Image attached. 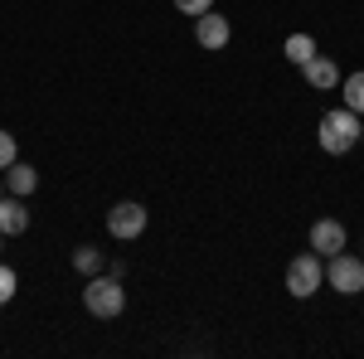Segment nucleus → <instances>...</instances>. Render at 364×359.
Instances as JSON below:
<instances>
[{
  "label": "nucleus",
  "instance_id": "obj_1",
  "mask_svg": "<svg viewBox=\"0 0 364 359\" xmlns=\"http://www.w3.org/2000/svg\"><path fill=\"white\" fill-rule=\"evenodd\" d=\"M355 141H360V112L336 107V112H326V117H321V151L345 156Z\"/></svg>",
  "mask_w": 364,
  "mask_h": 359
},
{
  "label": "nucleus",
  "instance_id": "obj_2",
  "mask_svg": "<svg viewBox=\"0 0 364 359\" xmlns=\"http://www.w3.org/2000/svg\"><path fill=\"white\" fill-rule=\"evenodd\" d=\"M83 306H87V316H97V321H117L122 316V306H127V291L117 286V277H87V286H83Z\"/></svg>",
  "mask_w": 364,
  "mask_h": 359
},
{
  "label": "nucleus",
  "instance_id": "obj_3",
  "mask_svg": "<svg viewBox=\"0 0 364 359\" xmlns=\"http://www.w3.org/2000/svg\"><path fill=\"white\" fill-rule=\"evenodd\" d=\"M321 282H326V267H321V252H301V257H291L287 262V291L291 296H316L321 291Z\"/></svg>",
  "mask_w": 364,
  "mask_h": 359
},
{
  "label": "nucleus",
  "instance_id": "obj_4",
  "mask_svg": "<svg viewBox=\"0 0 364 359\" xmlns=\"http://www.w3.org/2000/svg\"><path fill=\"white\" fill-rule=\"evenodd\" d=\"M326 262H331V267H326L331 286L345 291V296H360V291H364V257H350V252L340 248L336 257H326Z\"/></svg>",
  "mask_w": 364,
  "mask_h": 359
},
{
  "label": "nucleus",
  "instance_id": "obj_5",
  "mask_svg": "<svg viewBox=\"0 0 364 359\" xmlns=\"http://www.w3.org/2000/svg\"><path fill=\"white\" fill-rule=\"evenodd\" d=\"M107 233L112 238H141L146 233V209H141L136 199H122L107 209Z\"/></svg>",
  "mask_w": 364,
  "mask_h": 359
},
{
  "label": "nucleus",
  "instance_id": "obj_6",
  "mask_svg": "<svg viewBox=\"0 0 364 359\" xmlns=\"http://www.w3.org/2000/svg\"><path fill=\"white\" fill-rule=\"evenodd\" d=\"M345 248V228L336 219H316L311 223V252H321V257H336Z\"/></svg>",
  "mask_w": 364,
  "mask_h": 359
},
{
  "label": "nucleus",
  "instance_id": "obj_7",
  "mask_svg": "<svg viewBox=\"0 0 364 359\" xmlns=\"http://www.w3.org/2000/svg\"><path fill=\"white\" fill-rule=\"evenodd\" d=\"M228 34H233V29H228L224 15H214V10L195 15V39L204 44V49H224V44H228Z\"/></svg>",
  "mask_w": 364,
  "mask_h": 359
},
{
  "label": "nucleus",
  "instance_id": "obj_8",
  "mask_svg": "<svg viewBox=\"0 0 364 359\" xmlns=\"http://www.w3.org/2000/svg\"><path fill=\"white\" fill-rule=\"evenodd\" d=\"M29 228V209L20 194H0V233H25Z\"/></svg>",
  "mask_w": 364,
  "mask_h": 359
},
{
  "label": "nucleus",
  "instance_id": "obj_9",
  "mask_svg": "<svg viewBox=\"0 0 364 359\" xmlns=\"http://www.w3.org/2000/svg\"><path fill=\"white\" fill-rule=\"evenodd\" d=\"M301 78H306L311 87H336L340 83V68H336V58H306V63H301Z\"/></svg>",
  "mask_w": 364,
  "mask_h": 359
},
{
  "label": "nucleus",
  "instance_id": "obj_10",
  "mask_svg": "<svg viewBox=\"0 0 364 359\" xmlns=\"http://www.w3.org/2000/svg\"><path fill=\"white\" fill-rule=\"evenodd\" d=\"M0 175H5V190L20 194V199L39 190V170H34V166H20V161H15V166H5Z\"/></svg>",
  "mask_w": 364,
  "mask_h": 359
},
{
  "label": "nucleus",
  "instance_id": "obj_11",
  "mask_svg": "<svg viewBox=\"0 0 364 359\" xmlns=\"http://www.w3.org/2000/svg\"><path fill=\"white\" fill-rule=\"evenodd\" d=\"M282 54H287L291 63H296V68H301L306 58H316V39H311V34H291V39L282 44Z\"/></svg>",
  "mask_w": 364,
  "mask_h": 359
},
{
  "label": "nucleus",
  "instance_id": "obj_12",
  "mask_svg": "<svg viewBox=\"0 0 364 359\" xmlns=\"http://www.w3.org/2000/svg\"><path fill=\"white\" fill-rule=\"evenodd\" d=\"M102 262H107V257H102L97 248H73V267H78L83 277H97V272H102Z\"/></svg>",
  "mask_w": 364,
  "mask_h": 359
},
{
  "label": "nucleus",
  "instance_id": "obj_13",
  "mask_svg": "<svg viewBox=\"0 0 364 359\" xmlns=\"http://www.w3.org/2000/svg\"><path fill=\"white\" fill-rule=\"evenodd\" d=\"M345 107L364 117V73H350L345 78Z\"/></svg>",
  "mask_w": 364,
  "mask_h": 359
},
{
  "label": "nucleus",
  "instance_id": "obj_14",
  "mask_svg": "<svg viewBox=\"0 0 364 359\" xmlns=\"http://www.w3.org/2000/svg\"><path fill=\"white\" fill-rule=\"evenodd\" d=\"M15 161H20V146H15V136H10V132H0V170L15 166Z\"/></svg>",
  "mask_w": 364,
  "mask_h": 359
},
{
  "label": "nucleus",
  "instance_id": "obj_15",
  "mask_svg": "<svg viewBox=\"0 0 364 359\" xmlns=\"http://www.w3.org/2000/svg\"><path fill=\"white\" fill-rule=\"evenodd\" d=\"M15 291H20V282H15V272H10V267L0 262V306L15 301Z\"/></svg>",
  "mask_w": 364,
  "mask_h": 359
},
{
  "label": "nucleus",
  "instance_id": "obj_16",
  "mask_svg": "<svg viewBox=\"0 0 364 359\" xmlns=\"http://www.w3.org/2000/svg\"><path fill=\"white\" fill-rule=\"evenodd\" d=\"M180 15H204V10H214V0H170Z\"/></svg>",
  "mask_w": 364,
  "mask_h": 359
},
{
  "label": "nucleus",
  "instance_id": "obj_17",
  "mask_svg": "<svg viewBox=\"0 0 364 359\" xmlns=\"http://www.w3.org/2000/svg\"><path fill=\"white\" fill-rule=\"evenodd\" d=\"M0 238H5V233H0Z\"/></svg>",
  "mask_w": 364,
  "mask_h": 359
}]
</instances>
